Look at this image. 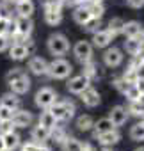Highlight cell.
I'll return each instance as SVG.
<instances>
[{
	"instance_id": "cell-31",
	"label": "cell",
	"mask_w": 144,
	"mask_h": 151,
	"mask_svg": "<svg viewBox=\"0 0 144 151\" xmlns=\"http://www.w3.org/2000/svg\"><path fill=\"white\" fill-rule=\"evenodd\" d=\"M87 9H89V13H91L93 18H102L103 13H105V7H103L102 2H91V4L87 6Z\"/></svg>"
},
{
	"instance_id": "cell-36",
	"label": "cell",
	"mask_w": 144,
	"mask_h": 151,
	"mask_svg": "<svg viewBox=\"0 0 144 151\" xmlns=\"http://www.w3.org/2000/svg\"><path fill=\"white\" fill-rule=\"evenodd\" d=\"M50 139L55 140V142H62V140L66 139V133H64V130H62L60 126H53V128L50 130Z\"/></svg>"
},
{
	"instance_id": "cell-13",
	"label": "cell",
	"mask_w": 144,
	"mask_h": 151,
	"mask_svg": "<svg viewBox=\"0 0 144 151\" xmlns=\"http://www.w3.org/2000/svg\"><path fill=\"white\" fill-rule=\"evenodd\" d=\"M46 68H48V62L43 59V57H32L29 60V69L34 73V75H46Z\"/></svg>"
},
{
	"instance_id": "cell-52",
	"label": "cell",
	"mask_w": 144,
	"mask_h": 151,
	"mask_svg": "<svg viewBox=\"0 0 144 151\" xmlns=\"http://www.w3.org/2000/svg\"><path fill=\"white\" fill-rule=\"evenodd\" d=\"M139 37H140V41H142V45H144V30L140 32V36H139Z\"/></svg>"
},
{
	"instance_id": "cell-47",
	"label": "cell",
	"mask_w": 144,
	"mask_h": 151,
	"mask_svg": "<svg viewBox=\"0 0 144 151\" xmlns=\"http://www.w3.org/2000/svg\"><path fill=\"white\" fill-rule=\"evenodd\" d=\"M37 149V142H27L22 146V151H36Z\"/></svg>"
},
{
	"instance_id": "cell-9",
	"label": "cell",
	"mask_w": 144,
	"mask_h": 151,
	"mask_svg": "<svg viewBox=\"0 0 144 151\" xmlns=\"http://www.w3.org/2000/svg\"><path fill=\"white\" fill-rule=\"evenodd\" d=\"M103 60H105V64H107L109 68H116V66H119V64L123 62V53H121V50H117V48H109V50L103 53Z\"/></svg>"
},
{
	"instance_id": "cell-14",
	"label": "cell",
	"mask_w": 144,
	"mask_h": 151,
	"mask_svg": "<svg viewBox=\"0 0 144 151\" xmlns=\"http://www.w3.org/2000/svg\"><path fill=\"white\" fill-rule=\"evenodd\" d=\"M9 86H11V93H14V94H25V93L30 89V80H29L27 75H25V77H22V78L11 82Z\"/></svg>"
},
{
	"instance_id": "cell-20",
	"label": "cell",
	"mask_w": 144,
	"mask_h": 151,
	"mask_svg": "<svg viewBox=\"0 0 144 151\" xmlns=\"http://www.w3.org/2000/svg\"><path fill=\"white\" fill-rule=\"evenodd\" d=\"M2 137H4V146H6V149H9V151H13L14 147H18L20 146V135L16 133V132H6V133H2Z\"/></svg>"
},
{
	"instance_id": "cell-18",
	"label": "cell",
	"mask_w": 144,
	"mask_h": 151,
	"mask_svg": "<svg viewBox=\"0 0 144 151\" xmlns=\"http://www.w3.org/2000/svg\"><path fill=\"white\" fill-rule=\"evenodd\" d=\"M0 105L7 107L11 110H16V109H20V98L14 93H7V94H4L2 98H0Z\"/></svg>"
},
{
	"instance_id": "cell-11",
	"label": "cell",
	"mask_w": 144,
	"mask_h": 151,
	"mask_svg": "<svg viewBox=\"0 0 144 151\" xmlns=\"http://www.w3.org/2000/svg\"><path fill=\"white\" fill-rule=\"evenodd\" d=\"M14 23H16V32H18V34H22V36H25V37L30 36L34 23H32V20H30L29 16H18V20H14Z\"/></svg>"
},
{
	"instance_id": "cell-53",
	"label": "cell",
	"mask_w": 144,
	"mask_h": 151,
	"mask_svg": "<svg viewBox=\"0 0 144 151\" xmlns=\"http://www.w3.org/2000/svg\"><path fill=\"white\" fill-rule=\"evenodd\" d=\"M89 2H103V0H89Z\"/></svg>"
},
{
	"instance_id": "cell-25",
	"label": "cell",
	"mask_w": 144,
	"mask_h": 151,
	"mask_svg": "<svg viewBox=\"0 0 144 151\" xmlns=\"http://www.w3.org/2000/svg\"><path fill=\"white\" fill-rule=\"evenodd\" d=\"M93 128H94V137H96V135H100V133H105V132H109V130H114L116 126L112 124V121H110L109 117H103V119L96 121V123L93 124Z\"/></svg>"
},
{
	"instance_id": "cell-30",
	"label": "cell",
	"mask_w": 144,
	"mask_h": 151,
	"mask_svg": "<svg viewBox=\"0 0 144 151\" xmlns=\"http://www.w3.org/2000/svg\"><path fill=\"white\" fill-rule=\"evenodd\" d=\"M139 77H140V75H139V69H135V68H132V66L123 73V80H125L126 84H130V86H133Z\"/></svg>"
},
{
	"instance_id": "cell-35",
	"label": "cell",
	"mask_w": 144,
	"mask_h": 151,
	"mask_svg": "<svg viewBox=\"0 0 144 151\" xmlns=\"http://www.w3.org/2000/svg\"><path fill=\"white\" fill-rule=\"evenodd\" d=\"M82 27H84L87 32H93V34H94V32L102 30V29H100V27H102V22H100V18H91V20H89V22H86Z\"/></svg>"
},
{
	"instance_id": "cell-44",
	"label": "cell",
	"mask_w": 144,
	"mask_h": 151,
	"mask_svg": "<svg viewBox=\"0 0 144 151\" xmlns=\"http://www.w3.org/2000/svg\"><path fill=\"white\" fill-rule=\"evenodd\" d=\"M7 25H9V20L0 18V36H6V32H7Z\"/></svg>"
},
{
	"instance_id": "cell-12",
	"label": "cell",
	"mask_w": 144,
	"mask_h": 151,
	"mask_svg": "<svg viewBox=\"0 0 144 151\" xmlns=\"http://www.w3.org/2000/svg\"><path fill=\"white\" fill-rule=\"evenodd\" d=\"M80 96H82V101H84V105L86 107H96V105H100V94H98V91L96 89H93L91 86L84 91V93H80Z\"/></svg>"
},
{
	"instance_id": "cell-17",
	"label": "cell",
	"mask_w": 144,
	"mask_h": 151,
	"mask_svg": "<svg viewBox=\"0 0 144 151\" xmlns=\"http://www.w3.org/2000/svg\"><path fill=\"white\" fill-rule=\"evenodd\" d=\"M27 55H29V52L23 43H14L9 50V57L13 60H23V59H27Z\"/></svg>"
},
{
	"instance_id": "cell-48",
	"label": "cell",
	"mask_w": 144,
	"mask_h": 151,
	"mask_svg": "<svg viewBox=\"0 0 144 151\" xmlns=\"http://www.w3.org/2000/svg\"><path fill=\"white\" fill-rule=\"evenodd\" d=\"M9 46V37L7 36H0V52H4Z\"/></svg>"
},
{
	"instance_id": "cell-40",
	"label": "cell",
	"mask_w": 144,
	"mask_h": 151,
	"mask_svg": "<svg viewBox=\"0 0 144 151\" xmlns=\"http://www.w3.org/2000/svg\"><path fill=\"white\" fill-rule=\"evenodd\" d=\"M11 117H13V110L0 105V121H11Z\"/></svg>"
},
{
	"instance_id": "cell-26",
	"label": "cell",
	"mask_w": 144,
	"mask_h": 151,
	"mask_svg": "<svg viewBox=\"0 0 144 151\" xmlns=\"http://www.w3.org/2000/svg\"><path fill=\"white\" fill-rule=\"evenodd\" d=\"M55 123H57V119L53 117V114L50 112V109H45V112L39 116V124L45 126L46 130H52L55 126Z\"/></svg>"
},
{
	"instance_id": "cell-10",
	"label": "cell",
	"mask_w": 144,
	"mask_h": 151,
	"mask_svg": "<svg viewBox=\"0 0 144 151\" xmlns=\"http://www.w3.org/2000/svg\"><path fill=\"white\" fill-rule=\"evenodd\" d=\"M96 139H98V142H100L102 146L109 147V146H112V144H117L119 139H121V135H119V132L114 128V130H109V132H105V133L96 135Z\"/></svg>"
},
{
	"instance_id": "cell-19",
	"label": "cell",
	"mask_w": 144,
	"mask_h": 151,
	"mask_svg": "<svg viewBox=\"0 0 144 151\" xmlns=\"http://www.w3.org/2000/svg\"><path fill=\"white\" fill-rule=\"evenodd\" d=\"M16 13L18 16H32L34 13V4H32V0H18L16 2Z\"/></svg>"
},
{
	"instance_id": "cell-22",
	"label": "cell",
	"mask_w": 144,
	"mask_h": 151,
	"mask_svg": "<svg viewBox=\"0 0 144 151\" xmlns=\"http://www.w3.org/2000/svg\"><path fill=\"white\" fill-rule=\"evenodd\" d=\"M48 139H50V130H46V128L41 126V124L34 126V130H32V140H34V142L43 144V142H46Z\"/></svg>"
},
{
	"instance_id": "cell-21",
	"label": "cell",
	"mask_w": 144,
	"mask_h": 151,
	"mask_svg": "<svg viewBox=\"0 0 144 151\" xmlns=\"http://www.w3.org/2000/svg\"><path fill=\"white\" fill-rule=\"evenodd\" d=\"M142 41H140V37H126V41H125V50L130 53V55H135V53H139L140 50H142Z\"/></svg>"
},
{
	"instance_id": "cell-55",
	"label": "cell",
	"mask_w": 144,
	"mask_h": 151,
	"mask_svg": "<svg viewBox=\"0 0 144 151\" xmlns=\"http://www.w3.org/2000/svg\"><path fill=\"white\" fill-rule=\"evenodd\" d=\"M140 101H144V94H140Z\"/></svg>"
},
{
	"instance_id": "cell-27",
	"label": "cell",
	"mask_w": 144,
	"mask_h": 151,
	"mask_svg": "<svg viewBox=\"0 0 144 151\" xmlns=\"http://www.w3.org/2000/svg\"><path fill=\"white\" fill-rule=\"evenodd\" d=\"M62 151H82V142H78L77 139H73V137H66L62 142Z\"/></svg>"
},
{
	"instance_id": "cell-32",
	"label": "cell",
	"mask_w": 144,
	"mask_h": 151,
	"mask_svg": "<svg viewBox=\"0 0 144 151\" xmlns=\"http://www.w3.org/2000/svg\"><path fill=\"white\" fill-rule=\"evenodd\" d=\"M93 124H94V121H93L91 116H80V117L77 119V126H78V130H82V132L91 130Z\"/></svg>"
},
{
	"instance_id": "cell-41",
	"label": "cell",
	"mask_w": 144,
	"mask_h": 151,
	"mask_svg": "<svg viewBox=\"0 0 144 151\" xmlns=\"http://www.w3.org/2000/svg\"><path fill=\"white\" fill-rule=\"evenodd\" d=\"M13 128H14L13 121H0V132H2V133H6V132H11Z\"/></svg>"
},
{
	"instance_id": "cell-8",
	"label": "cell",
	"mask_w": 144,
	"mask_h": 151,
	"mask_svg": "<svg viewBox=\"0 0 144 151\" xmlns=\"http://www.w3.org/2000/svg\"><path fill=\"white\" fill-rule=\"evenodd\" d=\"M109 119L112 121V124H114V126H121V124H125V123H126V119H128V110H126L123 105H116V107L110 110Z\"/></svg>"
},
{
	"instance_id": "cell-23",
	"label": "cell",
	"mask_w": 144,
	"mask_h": 151,
	"mask_svg": "<svg viewBox=\"0 0 144 151\" xmlns=\"http://www.w3.org/2000/svg\"><path fill=\"white\" fill-rule=\"evenodd\" d=\"M73 18H75V22H77L78 25H84V23H86V22H89L93 16H91V13H89L87 6H80V7H77V9H75Z\"/></svg>"
},
{
	"instance_id": "cell-50",
	"label": "cell",
	"mask_w": 144,
	"mask_h": 151,
	"mask_svg": "<svg viewBox=\"0 0 144 151\" xmlns=\"http://www.w3.org/2000/svg\"><path fill=\"white\" fill-rule=\"evenodd\" d=\"M2 149H6V146H4V137H2V133H0V151Z\"/></svg>"
},
{
	"instance_id": "cell-33",
	"label": "cell",
	"mask_w": 144,
	"mask_h": 151,
	"mask_svg": "<svg viewBox=\"0 0 144 151\" xmlns=\"http://www.w3.org/2000/svg\"><path fill=\"white\" fill-rule=\"evenodd\" d=\"M130 137H132L133 140H144V123H142V121L132 126V130H130Z\"/></svg>"
},
{
	"instance_id": "cell-54",
	"label": "cell",
	"mask_w": 144,
	"mask_h": 151,
	"mask_svg": "<svg viewBox=\"0 0 144 151\" xmlns=\"http://www.w3.org/2000/svg\"><path fill=\"white\" fill-rule=\"evenodd\" d=\"M135 151H144V147H137V149H135Z\"/></svg>"
},
{
	"instance_id": "cell-16",
	"label": "cell",
	"mask_w": 144,
	"mask_h": 151,
	"mask_svg": "<svg viewBox=\"0 0 144 151\" xmlns=\"http://www.w3.org/2000/svg\"><path fill=\"white\" fill-rule=\"evenodd\" d=\"M110 41H112V36L109 30H98L93 34V43L96 48H105V46H109Z\"/></svg>"
},
{
	"instance_id": "cell-7",
	"label": "cell",
	"mask_w": 144,
	"mask_h": 151,
	"mask_svg": "<svg viewBox=\"0 0 144 151\" xmlns=\"http://www.w3.org/2000/svg\"><path fill=\"white\" fill-rule=\"evenodd\" d=\"M11 121H13L14 126H18V128H25V126H29V124L32 123V114H30L29 110H20V109H16V110H13V117H11Z\"/></svg>"
},
{
	"instance_id": "cell-4",
	"label": "cell",
	"mask_w": 144,
	"mask_h": 151,
	"mask_svg": "<svg viewBox=\"0 0 144 151\" xmlns=\"http://www.w3.org/2000/svg\"><path fill=\"white\" fill-rule=\"evenodd\" d=\"M55 100H57V94H55V91L50 89V87L39 89V91L36 93V98H34V101H36V105H37L39 109H50V107L55 103Z\"/></svg>"
},
{
	"instance_id": "cell-46",
	"label": "cell",
	"mask_w": 144,
	"mask_h": 151,
	"mask_svg": "<svg viewBox=\"0 0 144 151\" xmlns=\"http://www.w3.org/2000/svg\"><path fill=\"white\" fill-rule=\"evenodd\" d=\"M116 87H117V89H119V91H121V93L125 94V91H126V89L130 87V84H126V82H125V80L121 78V80H117V82H116Z\"/></svg>"
},
{
	"instance_id": "cell-58",
	"label": "cell",
	"mask_w": 144,
	"mask_h": 151,
	"mask_svg": "<svg viewBox=\"0 0 144 151\" xmlns=\"http://www.w3.org/2000/svg\"><path fill=\"white\" fill-rule=\"evenodd\" d=\"M14 2H18V0H14Z\"/></svg>"
},
{
	"instance_id": "cell-38",
	"label": "cell",
	"mask_w": 144,
	"mask_h": 151,
	"mask_svg": "<svg viewBox=\"0 0 144 151\" xmlns=\"http://www.w3.org/2000/svg\"><path fill=\"white\" fill-rule=\"evenodd\" d=\"M125 96L128 98V101H135V100H140V93L135 89V86H130V87L125 91Z\"/></svg>"
},
{
	"instance_id": "cell-6",
	"label": "cell",
	"mask_w": 144,
	"mask_h": 151,
	"mask_svg": "<svg viewBox=\"0 0 144 151\" xmlns=\"http://www.w3.org/2000/svg\"><path fill=\"white\" fill-rule=\"evenodd\" d=\"M89 82H91V78H87L86 75L73 77V78L68 82V91L73 93V94H80V93H84V91L89 87Z\"/></svg>"
},
{
	"instance_id": "cell-1",
	"label": "cell",
	"mask_w": 144,
	"mask_h": 151,
	"mask_svg": "<svg viewBox=\"0 0 144 151\" xmlns=\"http://www.w3.org/2000/svg\"><path fill=\"white\" fill-rule=\"evenodd\" d=\"M71 71H73V68H71V64L64 59H55L48 64L46 68V75H50L52 78H57V80H62V78H68Z\"/></svg>"
},
{
	"instance_id": "cell-42",
	"label": "cell",
	"mask_w": 144,
	"mask_h": 151,
	"mask_svg": "<svg viewBox=\"0 0 144 151\" xmlns=\"http://www.w3.org/2000/svg\"><path fill=\"white\" fill-rule=\"evenodd\" d=\"M45 7H62V0H43Z\"/></svg>"
},
{
	"instance_id": "cell-37",
	"label": "cell",
	"mask_w": 144,
	"mask_h": 151,
	"mask_svg": "<svg viewBox=\"0 0 144 151\" xmlns=\"http://www.w3.org/2000/svg\"><path fill=\"white\" fill-rule=\"evenodd\" d=\"M22 77H25V71H23L22 68H14V69H11V71L7 73L6 80H7V84H11V82H14V80L22 78Z\"/></svg>"
},
{
	"instance_id": "cell-39",
	"label": "cell",
	"mask_w": 144,
	"mask_h": 151,
	"mask_svg": "<svg viewBox=\"0 0 144 151\" xmlns=\"http://www.w3.org/2000/svg\"><path fill=\"white\" fill-rule=\"evenodd\" d=\"M13 11L9 9V6L4 2V4H0V18H4V20H11L13 18V14H11Z\"/></svg>"
},
{
	"instance_id": "cell-45",
	"label": "cell",
	"mask_w": 144,
	"mask_h": 151,
	"mask_svg": "<svg viewBox=\"0 0 144 151\" xmlns=\"http://www.w3.org/2000/svg\"><path fill=\"white\" fill-rule=\"evenodd\" d=\"M126 2H128V6L133 7V9H140V7L144 6V0H126Z\"/></svg>"
},
{
	"instance_id": "cell-24",
	"label": "cell",
	"mask_w": 144,
	"mask_h": 151,
	"mask_svg": "<svg viewBox=\"0 0 144 151\" xmlns=\"http://www.w3.org/2000/svg\"><path fill=\"white\" fill-rule=\"evenodd\" d=\"M140 32H142V29H140V23L139 22H128L123 27V34L126 37H139Z\"/></svg>"
},
{
	"instance_id": "cell-3",
	"label": "cell",
	"mask_w": 144,
	"mask_h": 151,
	"mask_svg": "<svg viewBox=\"0 0 144 151\" xmlns=\"http://www.w3.org/2000/svg\"><path fill=\"white\" fill-rule=\"evenodd\" d=\"M48 50H50L52 55L60 57V55H64V53L69 50V41H68L66 36H62V34H53V36H50V39H48Z\"/></svg>"
},
{
	"instance_id": "cell-56",
	"label": "cell",
	"mask_w": 144,
	"mask_h": 151,
	"mask_svg": "<svg viewBox=\"0 0 144 151\" xmlns=\"http://www.w3.org/2000/svg\"><path fill=\"white\" fill-rule=\"evenodd\" d=\"M103 151H112V149H109V147H105V149H103Z\"/></svg>"
},
{
	"instance_id": "cell-51",
	"label": "cell",
	"mask_w": 144,
	"mask_h": 151,
	"mask_svg": "<svg viewBox=\"0 0 144 151\" xmlns=\"http://www.w3.org/2000/svg\"><path fill=\"white\" fill-rule=\"evenodd\" d=\"M75 2H77V4H80V6H84V4H87V2H89V0H75Z\"/></svg>"
},
{
	"instance_id": "cell-15",
	"label": "cell",
	"mask_w": 144,
	"mask_h": 151,
	"mask_svg": "<svg viewBox=\"0 0 144 151\" xmlns=\"http://www.w3.org/2000/svg\"><path fill=\"white\" fill-rule=\"evenodd\" d=\"M46 13H45V20L48 25H59L62 22V11L60 7H45Z\"/></svg>"
},
{
	"instance_id": "cell-34",
	"label": "cell",
	"mask_w": 144,
	"mask_h": 151,
	"mask_svg": "<svg viewBox=\"0 0 144 151\" xmlns=\"http://www.w3.org/2000/svg\"><path fill=\"white\" fill-rule=\"evenodd\" d=\"M82 75H86L87 78H93V77H96V75H98V66H96L94 62H91V60L84 62V73H82Z\"/></svg>"
},
{
	"instance_id": "cell-2",
	"label": "cell",
	"mask_w": 144,
	"mask_h": 151,
	"mask_svg": "<svg viewBox=\"0 0 144 151\" xmlns=\"http://www.w3.org/2000/svg\"><path fill=\"white\" fill-rule=\"evenodd\" d=\"M50 112L53 114V117L57 121H64V119H71L75 114V103L73 101H59L53 103L50 107Z\"/></svg>"
},
{
	"instance_id": "cell-49",
	"label": "cell",
	"mask_w": 144,
	"mask_h": 151,
	"mask_svg": "<svg viewBox=\"0 0 144 151\" xmlns=\"http://www.w3.org/2000/svg\"><path fill=\"white\" fill-rule=\"evenodd\" d=\"M82 151H93V146L86 142V144H82Z\"/></svg>"
},
{
	"instance_id": "cell-57",
	"label": "cell",
	"mask_w": 144,
	"mask_h": 151,
	"mask_svg": "<svg viewBox=\"0 0 144 151\" xmlns=\"http://www.w3.org/2000/svg\"><path fill=\"white\" fill-rule=\"evenodd\" d=\"M2 151H9V149H2Z\"/></svg>"
},
{
	"instance_id": "cell-5",
	"label": "cell",
	"mask_w": 144,
	"mask_h": 151,
	"mask_svg": "<svg viewBox=\"0 0 144 151\" xmlns=\"http://www.w3.org/2000/svg\"><path fill=\"white\" fill-rule=\"evenodd\" d=\"M73 53H75L77 60H80L84 64V62L91 60V57H93V45L87 41H78L73 48Z\"/></svg>"
},
{
	"instance_id": "cell-43",
	"label": "cell",
	"mask_w": 144,
	"mask_h": 151,
	"mask_svg": "<svg viewBox=\"0 0 144 151\" xmlns=\"http://www.w3.org/2000/svg\"><path fill=\"white\" fill-rule=\"evenodd\" d=\"M133 86H135V89H137L140 94H144V77H139V78L135 80V84H133Z\"/></svg>"
},
{
	"instance_id": "cell-28",
	"label": "cell",
	"mask_w": 144,
	"mask_h": 151,
	"mask_svg": "<svg viewBox=\"0 0 144 151\" xmlns=\"http://www.w3.org/2000/svg\"><path fill=\"white\" fill-rule=\"evenodd\" d=\"M123 27H125V22L121 20V18H112L110 22H109V32H110V36L114 37L116 34H121L123 32Z\"/></svg>"
},
{
	"instance_id": "cell-29",
	"label": "cell",
	"mask_w": 144,
	"mask_h": 151,
	"mask_svg": "<svg viewBox=\"0 0 144 151\" xmlns=\"http://www.w3.org/2000/svg\"><path fill=\"white\" fill-rule=\"evenodd\" d=\"M128 112H130L132 116L142 119V117H144V101H140V100L130 101V109H128Z\"/></svg>"
}]
</instances>
